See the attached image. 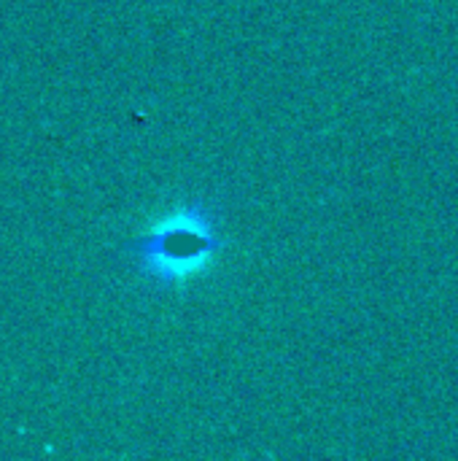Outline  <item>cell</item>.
<instances>
[{"mask_svg":"<svg viewBox=\"0 0 458 461\" xmlns=\"http://www.w3.org/2000/svg\"><path fill=\"white\" fill-rule=\"evenodd\" d=\"M224 246L221 205L211 197H194L148 235L121 243L116 259L165 292L202 270Z\"/></svg>","mask_w":458,"mask_h":461,"instance_id":"obj_1","label":"cell"}]
</instances>
